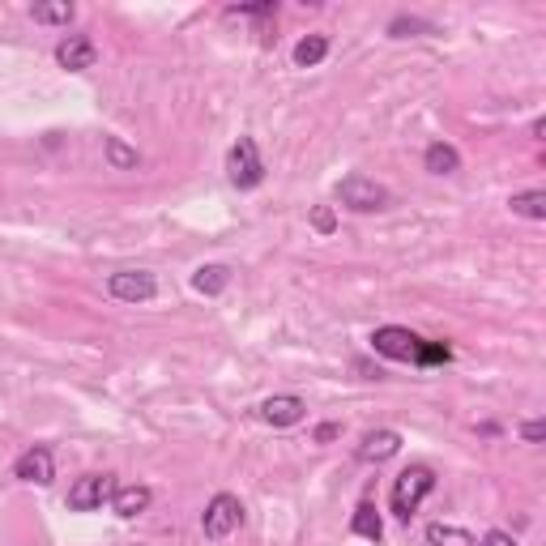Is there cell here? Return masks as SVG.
<instances>
[{"label":"cell","mask_w":546,"mask_h":546,"mask_svg":"<svg viewBox=\"0 0 546 546\" xmlns=\"http://www.w3.org/2000/svg\"><path fill=\"white\" fill-rule=\"evenodd\" d=\"M521 440H525V444H542V440H546V423H542V419L521 423Z\"/></svg>","instance_id":"25"},{"label":"cell","mask_w":546,"mask_h":546,"mask_svg":"<svg viewBox=\"0 0 546 546\" xmlns=\"http://www.w3.org/2000/svg\"><path fill=\"white\" fill-rule=\"evenodd\" d=\"M103 154H107V163L116 167V171H133L141 163V154L133 146H124L120 137H103Z\"/></svg>","instance_id":"18"},{"label":"cell","mask_w":546,"mask_h":546,"mask_svg":"<svg viewBox=\"0 0 546 546\" xmlns=\"http://www.w3.org/2000/svg\"><path fill=\"white\" fill-rule=\"evenodd\" d=\"M325 56H329V39L325 35H308V39L295 43V64H299V69H316Z\"/></svg>","instance_id":"17"},{"label":"cell","mask_w":546,"mask_h":546,"mask_svg":"<svg viewBox=\"0 0 546 546\" xmlns=\"http://www.w3.org/2000/svg\"><path fill=\"white\" fill-rule=\"evenodd\" d=\"M312 227H316L320 235H333V231H337V214L329 210V205H316V210H312Z\"/></svg>","instance_id":"24"},{"label":"cell","mask_w":546,"mask_h":546,"mask_svg":"<svg viewBox=\"0 0 546 546\" xmlns=\"http://www.w3.org/2000/svg\"><path fill=\"white\" fill-rule=\"evenodd\" d=\"M423 167L431 175H457L461 171V154L448 146V141H431V146L423 150Z\"/></svg>","instance_id":"13"},{"label":"cell","mask_w":546,"mask_h":546,"mask_svg":"<svg viewBox=\"0 0 546 546\" xmlns=\"http://www.w3.org/2000/svg\"><path fill=\"white\" fill-rule=\"evenodd\" d=\"M107 295L116 303H150L158 295V278L146 269H116L107 273Z\"/></svg>","instance_id":"6"},{"label":"cell","mask_w":546,"mask_h":546,"mask_svg":"<svg viewBox=\"0 0 546 546\" xmlns=\"http://www.w3.org/2000/svg\"><path fill=\"white\" fill-rule=\"evenodd\" d=\"M474 546H517V538L504 534V529H491V534H483V538H478Z\"/></svg>","instance_id":"26"},{"label":"cell","mask_w":546,"mask_h":546,"mask_svg":"<svg viewBox=\"0 0 546 546\" xmlns=\"http://www.w3.org/2000/svg\"><path fill=\"white\" fill-rule=\"evenodd\" d=\"M231 286V265H201L192 273V291L201 295H222Z\"/></svg>","instance_id":"14"},{"label":"cell","mask_w":546,"mask_h":546,"mask_svg":"<svg viewBox=\"0 0 546 546\" xmlns=\"http://www.w3.org/2000/svg\"><path fill=\"white\" fill-rule=\"evenodd\" d=\"M30 13H35V22H43V26H69L77 18V9L69 0H60V5H35Z\"/></svg>","instance_id":"19"},{"label":"cell","mask_w":546,"mask_h":546,"mask_svg":"<svg viewBox=\"0 0 546 546\" xmlns=\"http://www.w3.org/2000/svg\"><path fill=\"white\" fill-rule=\"evenodd\" d=\"M303 414H308V401L295 393H278V397L261 401V419L269 427H295V423H303Z\"/></svg>","instance_id":"9"},{"label":"cell","mask_w":546,"mask_h":546,"mask_svg":"<svg viewBox=\"0 0 546 546\" xmlns=\"http://www.w3.org/2000/svg\"><path fill=\"white\" fill-rule=\"evenodd\" d=\"M150 500H154L150 487H116V495H111V512H116L120 521H133L150 508Z\"/></svg>","instance_id":"12"},{"label":"cell","mask_w":546,"mask_h":546,"mask_svg":"<svg viewBox=\"0 0 546 546\" xmlns=\"http://www.w3.org/2000/svg\"><path fill=\"white\" fill-rule=\"evenodd\" d=\"M13 478H22V483H30V487H47V483L56 478V457H52V448H47V444L26 448V453L13 461Z\"/></svg>","instance_id":"8"},{"label":"cell","mask_w":546,"mask_h":546,"mask_svg":"<svg viewBox=\"0 0 546 546\" xmlns=\"http://www.w3.org/2000/svg\"><path fill=\"white\" fill-rule=\"evenodd\" d=\"M427 542H431V546H444V542L474 546V538H470V534H461V529H448V525H427Z\"/></svg>","instance_id":"22"},{"label":"cell","mask_w":546,"mask_h":546,"mask_svg":"<svg viewBox=\"0 0 546 546\" xmlns=\"http://www.w3.org/2000/svg\"><path fill=\"white\" fill-rule=\"evenodd\" d=\"M337 201L355 214H380L384 205H389V188L376 184L372 175H363V171H350L346 180L337 184Z\"/></svg>","instance_id":"2"},{"label":"cell","mask_w":546,"mask_h":546,"mask_svg":"<svg viewBox=\"0 0 546 546\" xmlns=\"http://www.w3.org/2000/svg\"><path fill=\"white\" fill-rule=\"evenodd\" d=\"M227 18H278V0H261V5H231Z\"/></svg>","instance_id":"23"},{"label":"cell","mask_w":546,"mask_h":546,"mask_svg":"<svg viewBox=\"0 0 546 546\" xmlns=\"http://www.w3.org/2000/svg\"><path fill=\"white\" fill-rule=\"evenodd\" d=\"M111 495H116V478L111 474H82L69 487V508L73 512H94V508L111 504Z\"/></svg>","instance_id":"7"},{"label":"cell","mask_w":546,"mask_h":546,"mask_svg":"<svg viewBox=\"0 0 546 546\" xmlns=\"http://www.w3.org/2000/svg\"><path fill=\"white\" fill-rule=\"evenodd\" d=\"M431 491H436V470H431V465H406V470L393 478V491H389L393 517L397 521H410Z\"/></svg>","instance_id":"1"},{"label":"cell","mask_w":546,"mask_h":546,"mask_svg":"<svg viewBox=\"0 0 546 546\" xmlns=\"http://www.w3.org/2000/svg\"><path fill=\"white\" fill-rule=\"evenodd\" d=\"M508 205H512V214H517V218H529V222H542V218H546V192H542V188L517 192V197H512Z\"/></svg>","instance_id":"16"},{"label":"cell","mask_w":546,"mask_h":546,"mask_svg":"<svg viewBox=\"0 0 546 546\" xmlns=\"http://www.w3.org/2000/svg\"><path fill=\"white\" fill-rule=\"evenodd\" d=\"M401 453V436L393 427H380V431H367L363 444H359V461L367 465H380V461H389Z\"/></svg>","instance_id":"11"},{"label":"cell","mask_w":546,"mask_h":546,"mask_svg":"<svg viewBox=\"0 0 546 546\" xmlns=\"http://www.w3.org/2000/svg\"><path fill=\"white\" fill-rule=\"evenodd\" d=\"M350 529H355L359 538H367V542H380V538H384V521H380V512H376L372 500H363V504L355 508V517H350Z\"/></svg>","instance_id":"15"},{"label":"cell","mask_w":546,"mask_h":546,"mask_svg":"<svg viewBox=\"0 0 546 546\" xmlns=\"http://www.w3.org/2000/svg\"><path fill=\"white\" fill-rule=\"evenodd\" d=\"M337 436H342V427H337V423H320V427H316V444H329V440H337Z\"/></svg>","instance_id":"27"},{"label":"cell","mask_w":546,"mask_h":546,"mask_svg":"<svg viewBox=\"0 0 546 546\" xmlns=\"http://www.w3.org/2000/svg\"><path fill=\"white\" fill-rule=\"evenodd\" d=\"M410 35H436V26L423 18H393L389 22V39H410Z\"/></svg>","instance_id":"20"},{"label":"cell","mask_w":546,"mask_h":546,"mask_svg":"<svg viewBox=\"0 0 546 546\" xmlns=\"http://www.w3.org/2000/svg\"><path fill=\"white\" fill-rule=\"evenodd\" d=\"M56 64L60 69H69V73L94 69V64H99V47H94V39H86V35H69L56 47Z\"/></svg>","instance_id":"10"},{"label":"cell","mask_w":546,"mask_h":546,"mask_svg":"<svg viewBox=\"0 0 546 546\" xmlns=\"http://www.w3.org/2000/svg\"><path fill=\"white\" fill-rule=\"evenodd\" d=\"M227 180L239 192H252V188L265 184V158H261V150H256L252 137H239L235 146H231V154H227Z\"/></svg>","instance_id":"3"},{"label":"cell","mask_w":546,"mask_h":546,"mask_svg":"<svg viewBox=\"0 0 546 546\" xmlns=\"http://www.w3.org/2000/svg\"><path fill=\"white\" fill-rule=\"evenodd\" d=\"M440 363H453V346H448V342H427V337H423V350H419V363H414V367H440Z\"/></svg>","instance_id":"21"},{"label":"cell","mask_w":546,"mask_h":546,"mask_svg":"<svg viewBox=\"0 0 546 546\" xmlns=\"http://www.w3.org/2000/svg\"><path fill=\"white\" fill-rule=\"evenodd\" d=\"M372 350L393 363H419V350H423V337L406 329V325H380L372 333Z\"/></svg>","instance_id":"5"},{"label":"cell","mask_w":546,"mask_h":546,"mask_svg":"<svg viewBox=\"0 0 546 546\" xmlns=\"http://www.w3.org/2000/svg\"><path fill=\"white\" fill-rule=\"evenodd\" d=\"M239 525H244V504H239V495H231V491H218L214 500L205 504V517H201L205 538L222 542V538H231Z\"/></svg>","instance_id":"4"}]
</instances>
